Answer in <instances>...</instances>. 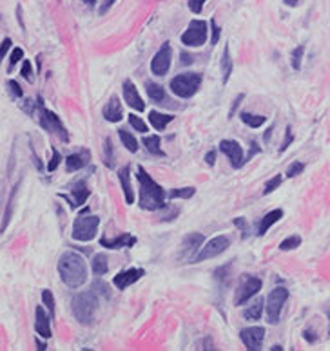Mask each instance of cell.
I'll return each mask as SVG.
<instances>
[{"instance_id":"3","label":"cell","mask_w":330,"mask_h":351,"mask_svg":"<svg viewBox=\"0 0 330 351\" xmlns=\"http://www.w3.org/2000/svg\"><path fill=\"white\" fill-rule=\"evenodd\" d=\"M73 315L80 324L93 322L94 313L98 310V299L94 291H82L73 299Z\"/></svg>"},{"instance_id":"41","label":"cell","mask_w":330,"mask_h":351,"mask_svg":"<svg viewBox=\"0 0 330 351\" xmlns=\"http://www.w3.org/2000/svg\"><path fill=\"white\" fill-rule=\"evenodd\" d=\"M8 91L11 93L13 98H22V94H24L22 87H20L18 84H16L15 80H8Z\"/></svg>"},{"instance_id":"51","label":"cell","mask_w":330,"mask_h":351,"mask_svg":"<svg viewBox=\"0 0 330 351\" xmlns=\"http://www.w3.org/2000/svg\"><path fill=\"white\" fill-rule=\"evenodd\" d=\"M113 4H114V0H106V4H104L102 8H100V15H104V13H107V9H109Z\"/></svg>"},{"instance_id":"9","label":"cell","mask_w":330,"mask_h":351,"mask_svg":"<svg viewBox=\"0 0 330 351\" xmlns=\"http://www.w3.org/2000/svg\"><path fill=\"white\" fill-rule=\"evenodd\" d=\"M205 235L198 234V232H191L182 241V248H180V259L187 262H194L196 255L200 254V247H204Z\"/></svg>"},{"instance_id":"21","label":"cell","mask_w":330,"mask_h":351,"mask_svg":"<svg viewBox=\"0 0 330 351\" xmlns=\"http://www.w3.org/2000/svg\"><path fill=\"white\" fill-rule=\"evenodd\" d=\"M104 118H106L107 121H111V123H118L123 118L122 105H120L118 98H111L109 103L104 107Z\"/></svg>"},{"instance_id":"48","label":"cell","mask_w":330,"mask_h":351,"mask_svg":"<svg viewBox=\"0 0 330 351\" xmlns=\"http://www.w3.org/2000/svg\"><path fill=\"white\" fill-rule=\"evenodd\" d=\"M294 140V136H292V129L290 127H287V130H285V142H283V145H282V150H285L287 147L290 145V142Z\"/></svg>"},{"instance_id":"4","label":"cell","mask_w":330,"mask_h":351,"mask_svg":"<svg viewBox=\"0 0 330 351\" xmlns=\"http://www.w3.org/2000/svg\"><path fill=\"white\" fill-rule=\"evenodd\" d=\"M201 85V74L198 73H182L171 80V91L180 98H191L198 93Z\"/></svg>"},{"instance_id":"28","label":"cell","mask_w":330,"mask_h":351,"mask_svg":"<svg viewBox=\"0 0 330 351\" xmlns=\"http://www.w3.org/2000/svg\"><path fill=\"white\" fill-rule=\"evenodd\" d=\"M91 268H93V274L98 275V277H102V275L107 274V270H109V262H107V257L104 254H96L93 257V261H91Z\"/></svg>"},{"instance_id":"43","label":"cell","mask_w":330,"mask_h":351,"mask_svg":"<svg viewBox=\"0 0 330 351\" xmlns=\"http://www.w3.org/2000/svg\"><path fill=\"white\" fill-rule=\"evenodd\" d=\"M20 73H22V76H24L28 82L33 80V65H31V62H29V60H22Z\"/></svg>"},{"instance_id":"38","label":"cell","mask_w":330,"mask_h":351,"mask_svg":"<svg viewBox=\"0 0 330 351\" xmlns=\"http://www.w3.org/2000/svg\"><path fill=\"white\" fill-rule=\"evenodd\" d=\"M129 123L133 125V129L138 130V132H147V123L142 120L140 116H136V114H129Z\"/></svg>"},{"instance_id":"40","label":"cell","mask_w":330,"mask_h":351,"mask_svg":"<svg viewBox=\"0 0 330 351\" xmlns=\"http://www.w3.org/2000/svg\"><path fill=\"white\" fill-rule=\"evenodd\" d=\"M303 169H305V165H303L301 161H294L292 165L287 169V178H296L298 174L303 172Z\"/></svg>"},{"instance_id":"14","label":"cell","mask_w":330,"mask_h":351,"mask_svg":"<svg viewBox=\"0 0 330 351\" xmlns=\"http://www.w3.org/2000/svg\"><path fill=\"white\" fill-rule=\"evenodd\" d=\"M220 150L225 154V156L231 159V165L234 169H240L245 163V156H243V149L238 142H231V140H223L220 143Z\"/></svg>"},{"instance_id":"45","label":"cell","mask_w":330,"mask_h":351,"mask_svg":"<svg viewBox=\"0 0 330 351\" xmlns=\"http://www.w3.org/2000/svg\"><path fill=\"white\" fill-rule=\"evenodd\" d=\"M207 2V0H189V8H191L192 13H196V15H200L201 9H204V4Z\"/></svg>"},{"instance_id":"32","label":"cell","mask_w":330,"mask_h":351,"mask_svg":"<svg viewBox=\"0 0 330 351\" xmlns=\"http://www.w3.org/2000/svg\"><path fill=\"white\" fill-rule=\"evenodd\" d=\"M196 194L194 186H184V188H176L169 192V199H191Z\"/></svg>"},{"instance_id":"23","label":"cell","mask_w":330,"mask_h":351,"mask_svg":"<svg viewBox=\"0 0 330 351\" xmlns=\"http://www.w3.org/2000/svg\"><path fill=\"white\" fill-rule=\"evenodd\" d=\"M283 218V210L282 208H276V210H270L269 214L260 221V226H258V235H265L269 232V228L277 223L280 219Z\"/></svg>"},{"instance_id":"2","label":"cell","mask_w":330,"mask_h":351,"mask_svg":"<svg viewBox=\"0 0 330 351\" xmlns=\"http://www.w3.org/2000/svg\"><path fill=\"white\" fill-rule=\"evenodd\" d=\"M136 179L140 185V208L142 210H158L165 206V190L162 185L145 172L143 167L136 169Z\"/></svg>"},{"instance_id":"8","label":"cell","mask_w":330,"mask_h":351,"mask_svg":"<svg viewBox=\"0 0 330 351\" xmlns=\"http://www.w3.org/2000/svg\"><path fill=\"white\" fill-rule=\"evenodd\" d=\"M209 37V25L205 20H191L187 29L182 35V44L185 47H200L207 42Z\"/></svg>"},{"instance_id":"27","label":"cell","mask_w":330,"mask_h":351,"mask_svg":"<svg viewBox=\"0 0 330 351\" xmlns=\"http://www.w3.org/2000/svg\"><path fill=\"white\" fill-rule=\"evenodd\" d=\"M145 91H147V96L151 98L155 103H162V101H165V91H163L162 85L155 84V82H147Z\"/></svg>"},{"instance_id":"52","label":"cell","mask_w":330,"mask_h":351,"mask_svg":"<svg viewBox=\"0 0 330 351\" xmlns=\"http://www.w3.org/2000/svg\"><path fill=\"white\" fill-rule=\"evenodd\" d=\"M312 333H314L312 330H305V339H309L310 342H314L316 340V335H312Z\"/></svg>"},{"instance_id":"10","label":"cell","mask_w":330,"mask_h":351,"mask_svg":"<svg viewBox=\"0 0 330 351\" xmlns=\"http://www.w3.org/2000/svg\"><path fill=\"white\" fill-rule=\"evenodd\" d=\"M229 247H231V239H229L227 235H218V237H212L211 241L205 242V247H201L200 254L196 255L194 262H201V261H207V259L218 257V255L223 254Z\"/></svg>"},{"instance_id":"16","label":"cell","mask_w":330,"mask_h":351,"mask_svg":"<svg viewBox=\"0 0 330 351\" xmlns=\"http://www.w3.org/2000/svg\"><path fill=\"white\" fill-rule=\"evenodd\" d=\"M143 274H145V272H143L142 268H129V270H123V272H120L118 275H114L113 284L118 288V290H125L131 284H135L136 281H140V279L143 277Z\"/></svg>"},{"instance_id":"34","label":"cell","mask_w":330,"mask_h":351,"mask_svg":"<svg viewBox=\"0 0 330 351\" xmlns=\"http://www.w3.org/2000/svg\"><path fill=\"white\" fill-rule=\"evenodd\" d=\"M299 245H301V237H299V235H290V237L283 239V241L280 242V250L289 252V250H294V248H298Z\"/></svg>"},{"instance_id":"49","label":"cell","mask_w":330,"mask_h":351,"mask_svg":"<svg viewBox=\"0 0 330 351\" xmlns=\"http://www.w3.org/2000/svg\"><path fill=\"white\" fill-rule=\"evenodd\" d=\"M243 94H240V96L236 98V100L233 101V105H231V111H229V118H233L234 116V111L238 109V107H240V103H241V100H243Z\"/></svg>"},{"instance_id":"30","label":"cell","mask_w":330,"mask_h":351,"mask_svg":"<svg viewBox=\"0 0 330 351\" xmlns=\"http://www.w3.org/2000/svg\"><path fill=\"white\" fill-rule=\"evenodd\" d=\"M241 121H243L245 125L252 127V129H260L263 123H265L267 118L261 116V114H252V113H241Z\"/></svg>"},{"instance_id":"53","label":"cell","mask_w":330,"mask_h":351,"mask_svg":"<svg viewBox=\"0 0 330 351\" xmlns=\"http://www.w3.org/2000/svg\"><path fill=\"white\" fill-rule=\"evenodd\" d=\"M37 349H40V351L47 349V344H44V342H42V340H38V339H37Z\"/></svg>"},{"instance_id":"5","label":"cell","mask_w":330,"mask_h":351,"mask_svg":"<svg viewBox=\"0 0 330 351\" xmlns=\"http://www.w3.org/2000/svg\"><path fill=\"white\" fill-rule=\"evenodd\" d=\"M98 225H100V219H98L96 215L80 214L74 219L71 235H73L74 241H82V242L93 241V239L96 237Z\"/></svg>"},{"instance_id":"17","label":"cell","mask_w":330,"mask_h":351,"mask_svg":"<svg viewBox=\"0 0 330 351\" xmlns=\"http://www.w3.org/2000/svg\"><path fill=\"white\" fill-rule=\"evenodd\" d=\"M123 100H125V103L129 105L131 109L138 111V113L145 111V103H143L142 96H140L138 89H136V85L131 80L123 82Z\"/></svg>"},{"instance_id":"36","label":"cell","mask_w":330,"mask_h":351,"mask_svg":"<svg viewBox=\"0 0 330 351\" xmlns=\"http://www.w3.org/2000/svg\"><path fill=\"white\" fill-rule=\"evenodd\" d=\"M42 303L45 304L47 311L51 313V317H55V297L51 293V290H44L42 291Z\"/></svg>"},{"instance_id":"20","label":"cell","mask_w":330,"mask_h":351,"mask_svg":"<svg viewBox=\"0 0 330 351\" xmlns=\"http://www.w3.org/2000/svg\"><path fill=\"white\" fill-rule=\"evenodd\" d=\"M89 188H87L86 181H77L73 185V188H71V206L73 208H78V206H82L84 203L87 201V198H89Z\"/></svg>"},{"instance_id":"22","label":"cell","mask_w":330,"mask_h":351,"mask_svg":"<svg viewBox=\"0 0 330 351\" xmlns=\"http://www.w3.org/2000/svg\"><path fill=\"white\" fill-rule=\"evenodd\" d=\"M129 165H125L123 169L118 170V179L122 183L123 188V196H125L127 205H133L135 203V192H133V186H131V179H129Z\"/></svg>"},{"instance_id":"50","label":"cell","mask_w":330,"mask_h":351,"mask_svg":"<svg viewBox=\"0 0 330 351\" xmlns=\"http://www.w3.org/2000/svg\"><path fill=\"white\" fill-rule=\"evenodd\" d=\"M205 161H207V165H214L216 163V150H211V152L205 154Z\"/></svg>"},{"instance_id":"31","label":"cell","mask_w":330,"mask_h":351,"mask_svg":"<svg viewBox=\"0 0 330 351\" xmlns=\"http://www.w3.org/2000/svg\"><path fill=\"white\" fill-rule=\"evenodd\" d=\"M118 136H120V140H122V145L125 147L129 152H136V150H138V142H136V138L133 136L131 132H127V130L120 129L118 130Z\"/></svg>"},{"instance_id":"18","label":"cell","mask_w":330,"mask_h":351,"mask_svg":"<svg viewBox=\"0 0 330 351\" xmlns=\"http://www.w3.org/2000/svg\"><path fill=\"white\" fill-rule=\"evenodd\" d=\"M100 245L109 250H118V248H133L136 245V237L131 234H122L118 237H113V239H107L102 237L100 239Z\"/></svg>"},{"instance_id":"11","label":"cell","mask_w":330,"mask_h":351,"mask_svg":"<svg viewBox=\"0 0 330 351\" xmlns=\"http://www.w3.org/2000/svg\"><path fill=\"white\" fill-rule=\"evenodd\" d=\"M261 286H263V283H261L260 277H254V275L245 277L243 283H241L236 290V299H234V304H236V306H241V304L249 303L254 295L261 290Z\"/></svg>"},{"instance_id":"54","label":"cell","mask_w":330,"mask_h":351,"mask_svg":"<svg viewBox=\"0 0 330 351\" xmlns=\"http://www.w3.org/2000/svg\"><path fill=\"white\" fill-rule=\"evenodd\" d=\"M182 57H184V60H182L184 64H191L192 62V57H187V55H182Z\"/></svg>"},{"instance_id":"24","label":"cell","mask_w":330,"mask_h":351,"mask_svg":"<svg viewBox=\"0 0 330 351\" xmlns=\"http://www.w3.org/2000/svg\"><path fill=\"white\" fill-rule=\"evenodd\" d=\"M172 120H174L172 114H162V113H158V111H151V113H149V121H151V125L155 127L156 130H165V127H167Z\"/></svg>"},{"instance_id":"56","label":"cell","mask_w":330,"mask_h":351,"mask_svg":"<svg viewBox=\"0 0 330 351\" xmlns=\"http://www.w3.org/2000/svg\"><path fill=\"white\" fill-rule=\"evenodd\" d=\"M84 2H86V4H89V6H94V4H96V0H84Z\"/></svg>"},{"instance_id":"57","label":"cell","mask_w":330,"mask_h":351,"mask_svg":"<svg viewBox=\"0 0 330 351\" xmlns=\"http://www.w3.org/2000/svg\"><path fill=\"white\" fill-rule=\"evenodd\" d=\"M270 349H272V351H282L283 347H282V346H272V347H270Z\"/></svg>"},{"instance_id":"12","label":"cell","mask_w":330,"mask_h":351,"mask_svg":"<svg viewBox=\"0 0 330 351\" xmlns=\"http://www.w3.org/2000/svg\"><path fill=\"white\" fill-rule=\"evenodd\" d=\"M171 62H172L171 42H165V44H162V47L158 49V52L155 55V58H153L151 73L156 74V76H163V74H167L169 67H171Z\"/></svg>"},{"instance_id":"13","label":"cell","mask_w":330,"mask_h":351,"mask_svg":"<svg viewBox=\"0 0 330 351\" xmlns=\"http://www.w3.org/2000/svg\"><path fill=\"white\" fill-rule=\"evenodd\" d=\"M241 342L245 344V347L249 351H258L260 346L265 340V330L260 326H252V328H245L240 333Z\"/></svg>"},{"instance_id":"6","label":"cell","mask_w":330,"mask_h":351,"mask_svg":"<svg viewBox=\"0 0 330 351\" xmlns=\"http://www.w3.org/2000/svg\"><path fill=\"white\" fill-rule=\"evenodd\" d=\"M38 113H40V125L44 127L45 130H49L51 134L58 136L64 143L69 142V134H67V130H65V127L60 121V118H58L55 113H51L49 109H45L40 96H38Z\"/></svg>"},{"instance_id":"39","label":"cell","mask_w":330,"mask_h":351,"mask_svg":"<svg viewBox=\"0 0 330 351\" xmlns=\"http://www.w3.org/2000/svg\"><path fill=\"white\" fill-rule=\"evenodd\" d=\"M104 149H106V154H104V159H106V165L107 167H113V159H114V154H113V145H111V140L109 138H106V145H104Z\"/></svg>"},{"instance_id":"26","label":"cell","mask_w":330,"mask_h":351,"mask_svg":"<svg viewBox=\"0 0 330 351\" xmlns=\"http://www.w3.org/2000/svg\"><path fill=\"white\" fill-rule=\"evenodd\" d=\"M221 73H223V84H227L231 74L234 71V64H233V58H231V49L229 45H225L223 49V57H221Z\"/></svg>"},{"instance_id":"55","label":"cell","mask_w":330,"mask_h":351,"mask_svg":"<svg viewBox=\"0 0 330 351\" xmlns=\"http://www.w3.org/2000/svg\"><path fill=\"white\" fill-rule=\"evenodd\" d=\"M285 4H289V6H294V4H298V0H285Z\"/></svg>"},{"instance_id":"44","label":"cell","mask_w":330,"mask_h":351,"mask_svg":"<svg viewBox=\"0 0 330 351\" xmlns=\"http://www.w3.org/2000/svg\"><path fill=\"white\" fill-rule=\"evenodd\" d=\"M60 159H62L60 152H58L57 149H53V157H51V161H49V165H47V172H55L57 167L60 165Z\"/></svg>"},{"instance_id":"29","label":"cell","mask_w":330,"mask_h":351,"mask_svg":"<svg viewBox=\"0 0 330 351\" xmlns=\"http://www.w3.org/2000/svg\"><path fill=\"white\" fill-rule=\"evenodd\" d=\"M143 147L147 149V152L155 154V156H165V152L162 150L158 136H145L143 138Z\"/></svg>"},{"instance_id":"19","label":"cell","mask_w":330,"mask_h":351,"mask_svg":"<svg viewBox=\"0 0 330 351\" xmlns=\"http://www.w3.org/2000/svg\"><path fill=\"white\" fill-rule=\"evenodd\" d=\"M89 157H91L89 150H80V152L69 154V156L65 157V169H67V172H74V170L84 169L89 163Z\"/></svg>"},{"instance_id":"1","label":"cell","mask_w":330,"mask_h":351,"mask_svg":"<svg viewBox=\"0 0 330 351\" xmlns=\"http://www.w3.org/2000/svg\"><path fill=\"white\" fill-rule=\"evenodd\" d=\"M58 275L65 286L80 288L87 281V262L77 252H64L58 259Z\"/></svg>"},{"instance_id":"7","label":"cell","mask_w":330,"mask_h":351,"mask_svg":"<svg viewBox=\"0 0 330 351\" xmlns=\"http://www.w3.org/2000/svg\"><path fill=\"white\" fill-rule=\"evenodd\" d=\"M287 299H289V290L283 286L274 288L267 297V322L269 324H277L280 317H282L283 306H285Z\"/></svg>"},{"instance_id":"47","label":"cell","mask_w":330,"mask_h":351,"mask_svg":"<svg viewBox=\"0 0 330 351\" xmlns=\"http://www.w3.org/2000/svg\"><path fill=\"white\" fill-rule=\"evenodd\" d=\"M11 38H4V42H2V47H0V58H4L6 55H8L9 47H11Z\"/></svg>"},{"instance_id":"42","label":"cell","mask_w":330,"mask_h":351,"mask_svg":"<svg viewBox=\"0 0 330 351\" xmlns=\"http://www.w3.org/2000/svg\"><path fill=\"white\" fill-rule=\"evenodd\" d=\"M24 60V49L22 47H15L11 51V58H9V67L16 64V62H22Z\"/></svg>"},{"instance_id":"15","label":"cell","mask_w":330,"mask_h":351,"mask_svg":"<svg viewBox=\"0 0 330 351\" xmlns=\"http://www.w3.org/2000/svg\"><path fill=\"white\" fill-rule=\"evenodd\" d=\"M35 331L42 339H49L53 335L51 333V313L45 311L42 306H37L35 310Z\"/></svg>"},{"instance_id":"35","label":"cell","mask_w":330,"mask_h":351,"mask_svg":"<svg viewBox=\"0 0 330 351\" xmlns=\"http://www.w3.org/2000/svg\"><path fill=\"white\" fill-rule=\"evenodd\" d=\"M16 192H18V185L13 186L11 194H9V199H8V210H6L4 214V223H2V230H6V226H8L9 219H11V210H13V205H15V196Z\"/></svg>"},{"instance_id":"25","label":"cell","mask_w":330,"mask_h":351,"mask_svg":"<svg viewBox=\"0 0 330 351\" xmlns=\"http://www.w3.org/2000/svg\"><path fill=\"white\" fill-rule=\"evenodd\" d=\"M263 304H265L263 297H260V299H256L252 304H249V308L243 311V319H247V320H260L261 319V313H263Z\"/></svg>"},{"instance_id":"46","label":"cell","mask_w":330,"mask_h":351,"mask_svg":"<svg viewBox=\"0 0 330 351\" xmlns=\"http://www.w3.org/2000/svg\"><path fill=\"white\" fill-rule=\"evenodd\" d=\"M211 28H212V40H211V44H212V45H216V44H218V40H220L221 29L218 28L216 20H211Z\"/></svg>"},{"instance_id":"33","label":"cell","mask_w":330,"mask_h":351,"mask_svg":"<svg viewBox=\"0 0 330 351\" xmlns=\"http://www.w3.org/2000/svg\"><path fill=\"white\" fill-rule=\"evenodd\" d=\"M303 52H305V45H299V47H296L292 52H290V65H292V69H296V71L301 69Z\"/></svg>"},{"instance_id":"37","label":"cell","mask_w":330,"mask_h":351,"mask_svg":"<svg viewBox=\"0 0 330 351\" xmlns=\"http://www.w3.org/2000/svg\"><path fill=\"white\" fill-rule=\"evenodd\" d=\"M282 181H283L282 174H276L274 178H270L269 181L265 183V186H263V194H270V192H274L277 186L282 185Z\"/></svg>"}]
</instances>
